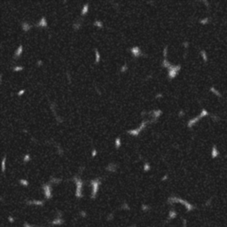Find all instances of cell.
<instances>
[{
	"label": "cell",
	"instance_id": "obj_1",
	"mask_svg": "<svg viewBox=\"0 0 227 227\" xmlns=\"http://www.w3.org/2000/svg\"><path fill=\"white\" fill-rule=\"evenodd\" d=\"M181 68V66L180 65H177V66H174V65H171L169 68H168V76L169 79H172L176 76V75L177 74V72L179 71V69Z\"/></svg>",
	"mask_w": 227,
	"mask_h": 227
},
{
	"label": "cell",
	"instance_id": "obj_2",
	"mask_svg": "<svg viewBox=\"0 0 227 227\" xmlns=\"http://www.w3.org/2000/svg\"><path fill=\"white\" fill-rule=\"evenodd\" d=\"M91 184H92V197H94L96 194V192H97V190H98V187H99V185H100V180L99 179V178H96V179H93L91 181Z\"/></svg>",
	"mask_w": 227,
	"mask_h": 227
},
{
	"label": "cell",
	"instance_id": "obj_3",
	"mask_svg": "<svg viewBox=\"0 0 227 227\" xmlns=\"http://www.w3.org/2000/svg\"><path fill=\"white\" fill-rule=\"evenodd\" d=\"M131 52L132 55L134 56V57H136V58H138V57L142 55L146 56V54H144L143 52H141V50L139 49V46H133L132 48H131Z\"/></svg>",
	"mask_w": 227,
	"mask_h": 227
},
{
	"label": "cell",
	"instance_id": "obj_4",
	"mask_svg": "<svg viewBox=\"0 0 227 227\" xmlns=\"http://www.w3.org/2000/svg\"><path fill=\"white\" fill-rule=\"evenodd\" d=\"M74 179L76 181V186H77V189H76V195L77 196H82V193H81V188H82V185H83V182L80 178H77L76 177H74Z\"/></svg>",
	"mask_w": 227,
	"mask_h": 227
},
{
	"label": "cell",
	"instance_id": "obj_5",
	"mask_svg": "<svg viewBox=\"0 0 227 227\" xmlns=\"http://www.w3.org/2000/svg\"><path fill=\"white\" fill-rule=\"evenodd\" d=\"M36 26H37V27H47V21H46L45 17H42L41 20L36 24Z\"/></svg>",
	"mask_w": 227,
	"mask_h": 227
},
{
	"label": "cell",
	"instance_id": "obj_6",
	"mask_svg": "<svg viewBox=\"0 0 227 227\" xmlns=\"http://www.w3.org/2000/svg\"><path fill=\"white\" fill-rule=\"evenodd\" d=\"M43 188L44 189V193L46 197H51V185H44Z\"/></svg>",
	"mask_w": 227,
	"mask_h": 227
},
{
	"label": "cell",
	"instance_id": "obj_7",
	"mask_svg": "<svg viewBox=\"0 0 227 227\" xmlns=\"http://www.w3.org/2000/svg\"><path fill=\"white\" fill-rule=\"evenodd\" d=\"M22 49H23V47H22V45L20 44V46L18 47V49L15 51V53H14V55H13V58H15V59L19 58V57L20 56V54L22 53Z\"/></svg>",
	"mask_w": 227,
	"mask_h": 227
},
{
	"label": "cell",
	"instance_id": "obj_8",
	"mask_svg": "<svg viewBox=\"0 0 227 227\" xmlns=\"http://www.w3.org/2000/svg\"><path fill=\"white\" fill-rule=\"evenodd\" d=\"M152 113H154V114H153V116H154L153 122H155L156 120H157V118H158V117H159V116L161 115V114H162V110H160V109H157V110H154V111L152 112Z\"/></svg>",
	"mask_w": 227,
	"mask_h": 227
},
{
	"label": "cell",
	"instance_id": "obj_9",
	"mask_svg": "<svg viewBox=\"0 0 227 227\" xmlns=\"http://www.w3.org/2000/svg\"><path fill=\"white\" fill-rule=\"evenodd\" d=\"M200 119V116H197V117H195V118H193V119H191L188 121L187 123V126L188 127H192L193 124L195 123H197L198 122V120Z\"/></svg>",
	"mask_w": 227,
	"mask_h": 227
},
{
	"label": "cell",
	"instance_id": "obj_10",
	"mask_svg": "<svg viewBox=\"0 0 227 227\" xmlns=\"http://www.w3.org/2000/svg\"><path fill=\"white\" fill-rule=\"evenodd\" d=\"M116 168H117V165L115 163H109L107 167V170H109V171H115Z\"/></svg>",
	"mask_w": 227,
	"mask_h": 227
},
{
	"label": "cell",
	"instance_id": "obj_11",
	"mask_svg": "<svg viewBox=\"0 0 227 227\" xmlns=\"http://www.w3.org/2000/svg\"><path fill=\"white\" fill-rule=\"evenodd\" d=\"M128 133H130V134H131V135L133 136H138L140 132V130L138 128V129H133V130H129L128 131Z\"/></svg>",
	"mask_w": 227,
	"mask_h": 227
},
{
	"label": "cell",
	"instance_id": "obj_12",
	"mask_svg": "<svg viewBox=\"0 0 227 227\" xmlns=\"http://www.w3.org/2000/svg\"><path fill=\"white\" fill-rule=\"evenodd\" d=\"M21 26H22V29H23L24 31H28V29L30 28V25L28 23V22H26V21H23L22 23H21Z\"/></svg>",
	"mask_w": 227,
	"mask_h": 227
},
{
	"label": "cell",
	"instance_id": "obj_13",
	"mask_svg": "<svg viewBox=\"0 0 227 227\" xmlns=\"http://www.w3.org/2000/svg\"><path fill=\"white\" fill-rule=\"evenodd\" d=\"M88 8H89V4L86 3L85 4H84L83 6V10H82V15H85L88 12Z\"/></svg>",
	"mask_w": 227,
	"mask_h": 227
},
{
	"label": "cell",
	"instance_id": "obj_14",
	"mask_svg": "<svg viewBox=\"0 0 227 227\" xmlns=\"http://www.w3.org/2000/svg\"><path fill=\"white\" fill-rule=\"evenodd\" d=\"M171 66V64H170V62H169L166 59H164L163 61H162V67H166V68H169Z\"/></svg>",
	"mask_w": 227,
	"mask_h": 227
},
{
	"label": "cell",
	"instance_id": "obj_15",
	"mask_svg": "<svg viewBox=\"0 0 227 227\" xmlns=\"http://www.w3.org/2000/svg\"><path fill=\"white\" fill-rule=\"evenodd\" d=\"M95 53H96V60L95 61H96V63H98L100 60V55L99 51H98V49H95Z\"/></svg>",
	"mask_w": 227,
	"mask_h": 227
},
{
	"label": "cell",
	"instance_id": "obj_16",
	"mask_svg": "<svg viewBox=\"0 0 227 227\" xmlns=\"http://www.w3.org/2000/svg\"><path fill=\"white\" fill-rule=\"evenodd\" d=\"M217 155H218V151L215 149V146H214L212 149V157H216Z\"/></svg>",
	"mask_w": 227,
	"mask_h": 227
},
{
	"label": "cell",
	"instance_id": "obj_17",
	"mask_svg": "<svg viewBox=\"0 0 227 227\" xmlns=\"http://www.w3.org/2000/svg\"><path fill=\"white\" fill-rule=\"evenodd\" d=\"M5 160H6V157L4 156L3 157V160H2V171L4 172V169H5Z\"/></svg>",
	"mask_w": 227,
	"mask_h": 227
},
{
	"label": "cell",
	"instance_id": "obj_18",
	"mask_svg": "<svg viewBox=\"0 0 227 227\" xmlns=\"http://www.w3.org/2000/svg\"><path fill=\"white\" fill-rule=\"evenodd\" d=\"M94 25L97 26V27H99V28H102L103 23H102V21H100V20H95V21H94Z\"/></svg>",
	"mask_w": 227,
	"mask_h": 227
},
{
	"label": "cell",
	"instance_id": "obj_19",
	"mask_svg": "<svg viewBox=\"0 0 227 227\" xmlns=\"http://www.w3.org/2000/svg\"><path fill=\"white\" fill-rule=\"evenodd\" d=\"M121 146V139H120L119 137H117L115 139V147L118 148Z\"/></svg>",
	"mask_w": 227,
	"mask_h": 227
},
{
	"label": "cell",
	"instance_id": "obj_20",
	"mask_svg": "<svg viewBox=\"0 0 227 227\" xmlns=\"http://www.w3.org/2000/svg\"><path fill=\"white\" fill-rule=\"evenodd\" d=\"M81 24H82V21H79V22H78V21H76V23L73 25V27H74V28H75V29H78V28H80V26H81Z\"/></svg>",
	"mask_w": 227,
	"mask_h": 227
},
{
	"label": "cell",
	"instance_id": "obj_21",
	"mask_svg": "<svg viewBox=\"0 0 227 227\" xmlns=\"http://www.w3.org/2000/svg\"><path fill=\"white\" fill-rule=\"evenodd\" d=\"M146 123H147V122H146V121H143V122H142V123L140 124V126H139V130H140V131H141L143 130L144 128L146 127Z\"/></svg>",
	"mask_w": 227,
	"mask_h": 227
},
{
	"label": "cell",
	"instance_id": "obj_22",
	"mask_svg": "<svg viewBox=\"0 0 227 227\" xmlns=\"http://www.w3.org/2000/svg\"><path fill=\"white\" fill-rule=\"evenodd\" d=\"M149 169H150V165H149V163L145 162V164H144V170L145 171H147Z\"/></svg>",
	"mask_w": 227,
	"mask_h": 227
},
{
	"label": "cell",
	"instance_id": "obj_23",
	"mask_svg": "<svg viewBox=\"0 0 227 227\" xmlns=\"http://www.w3.org/2000/svg\"><path fill=\"white\" fill-rule=\"evenodd\" d=\"M127 69H128V66H127V64L125 63V64H123V66L121 68V72H125Z\"/></svg>",
	"mask_w": 227,
	"mask_h": 227
},
{
	"label": "cell",
	"instance_id": "obj_24",
	"mask_svg": "<svg viewBox=\"0 0 227 227\" xmlns=\"http://www.w3.org/2000/svg\"><path fill=\"white\" fill-rule=\"evenodd\" d=\"M208 115V112L205 110V109H202V111H201V113H200V118H201L202 116H204V115Z\"/></svg>",
	"mask_w": 227,
	"mask_h": 227
},
{
	"label": "cell",
	"instance_id": "obj_25",
	"mask_svg": "<svg viewBox=\"0 0 227 227\" xmlns=\"http://www.w3.org/2000/svg\"><path fill=\"white\" fill-rule=\"evenodd\" d=\"M30 160V155L29 154H26V155L24 156V158H23V161L25 162H28Z\"/></svg>",
	"mask_w": 227,
	"mask_h": 227
},
{
	"label": "cell",
	"instance_id": "obj_26",
	"mask_svg": "<svg viewBox=\"0 0 227 227\" xmlns=\"http://www.w3.org/2000/svg\"><path fill=\"white\" fill-rule=\"evenodd\" d=\"M13 71H19V70H22L23 69V67H20V66H17V67H14L12 68Z\"/></svg>",
	"mask_w": 227,
	"mask_h": 227
},
{
	"label": "cell",
	"instance_id": "obj_27",
	"mask_svg": "<svg viewBox=\"0 0 227 227\" xmlns=\"http://www.w3.org/2000/svg\"><path fill=\"white\" fill-rule=\"evenodd\" d=\"M200 53H201V55H202V57H203V59L205 61H207V55H206V52H205V51H201L200 52Z\"/></svg>",
	"mask_w": 227,
	"mask_h": 227
},
{
	"label": "cell",
	"instance_id": "obj_28",
	"mask_svg": "<svg viewBox=\"0 0 227 227\" xmlns=\"http://www.w3.org/2000/svg\"><path fill=\"white\" fill-rule=\"evenodd\" d=\"M20 183L21 184V185H28V181L25 179H20Z\"/></svg>",
	"mask_w": 227,
	"mask_h": 227
},
{
	"label": "cell",
	"instance_id": "obj_29",
	"mask_svg": "<svg viewBox=\"0 0 227 227\" xmlns=\"http://www.w3.org/2000/svg\"><path fill=\"white\" fill-rule=\"evenodd\" d=\"M167 49H168V46L166 45L165 47H164V50H163V56L166 58V56H167Z\"/></svg>",
	"mask_w": 227,
	"mask_h": 227
},
{
	"label": "cell",
	"instance_id": "obj_30",
	"mask_svg": "<svg viewBox=\"0 0 227 227\" xmlns=\"http://www.w3.org/2000/svg\"><path fill=\"white\" fill-rule=\"evenodd\" d=\"M210 90H211L212 92H214V93H215V94H216V95L220 96V94H219V93H218V92H217V91H215V89H214V88H211Z\"/></svg>",
	"mask_w": 227,
	"mask_h": 227
},
{
	"label": "cell",
	"instance_id": "obj_31",
	"mask_svg": "<svg viewBox=\"0 0 227 227\" xmlns=\"http://www.w3.org/2000/svg\"><path fill=\"white\" fill-rule=\"evenodd\" d=\"M96 154H97V150H96V149H93V150H92V157H94V156L96 155Z\"/></svg>",
	"mask_w": 227,
	"mask_h": 227
},
{
	"label": "cell",
	"instance_id": "obj_32",
	"mask_svg": "<svg viewBox=\"0 0 227 227\" xmlns=\"http://www.w3.org/2000/svg\"><path fill=\"white\" fill-rule=\"evenodd\" d=\"M208 18H206V19H203V20H200V23H202V24H204V23H207V21H208Z\"/></svg>",
	"mask_w": 227,
	"mask_h": 227
},
{
	"label": "cell",
	"instance_id": "obj_33",
	"mask_svg": "<svg viewBox=\"0 0 227 227\" xmlns=\"http://www.w3.org/2000/svg\"><path fill=\"white\" fill-rule=\"evenodd\" d=\"M52 182H55V183H57V182H60V179H56V178H54V177H52Z\"/></svg>",
	"mask_w": 227,
	"mask_h": 227
},
{
	"label": "cell",
	"instance_id": "obj_34",
	"mask_svg": "<svg viewBox=\"0 0 227 227\" xmlns=\"http://www.w3.org/2000/svg\"><path fill=\"white\" fill-rule=\"evenodd\" d=\"M42 63H43V61L41 60H37V62H36V64H37V66H41L42 65Z\"/></svg>",
	"mask_w": 227,
	"mask_h": 227
},
{
	"label": "cell",
	"instance_id": "obj_35",
	"mask_svg": "<svg viewBox=\"0 0 227 227\" xmlns=\"http://www.w3.org/2000/svg\"><path fill=\"white\" fill-rule=\"evenodd\" d=\"M24 92H25V90H21V91H20V92H18V95H21V94H23L24 93Z\"/></svg>",
	"mask_w": 227,
	"mask_h": 227
},
{
	"label": "cell",
	"instance_id": "obj_36",
	"mask_svg": "<svg viewBox=\"0 0 227 227\" xmlns=\"http://www.w3.org/2000/svg\"><path fill=\"white\" fill-rule=\"evenodd\" d=\"M178 115H179V116L184 115V111H183V110H180V111H179V114H178Z\"/></svg>",
	"mask_w": 227,
	"mask_h": 227
},
{
	"label": "cell",
	"instance_id": "obj_37",
	"mask_svg": "<svg viewBox=\"0 0 227 227\" xmlns=\"http://www.w3.org/2000/svg\"><path fill=\"white\" fill-rule=\"evenodd\" d=\"M162 93H158V94H156L155 98H160V97H162Z\"/></svg>",
	"mask_w": 227,
	"mask_h": 227
},
{
	"label": "cell",
	"instance_id": "obj_38",
	"mask_svg": "<svg viewBox=\"0 0 227 227\" xmlns=\"http://www.w3.org/2000/svg\"><path fill=\"white\" fill-rule=\"evenodd\" d=\"M183 45L185 46V47H187V46H188V43H187V42H185V43L183 44Z\"/></svg>",
	"mask_w": 227,
	"mask_h": 227
},
{
	"label": "cell",
	"instance_id": "obj_39",
	"mask_svg": "<svg viewBox=\"0 0 227 227\" xmlns=\"http://www.w3.org/2000/svg\"><path fill=\"white\" fill-rule=\"evenodd\" d=\"M167 177H168L167 175H165V176H164L163 177H162V180H165V179H166V178H167Z\"/></svg>",
	"mask_w": 227,
	"mask_h": 227
}]
</instances>
